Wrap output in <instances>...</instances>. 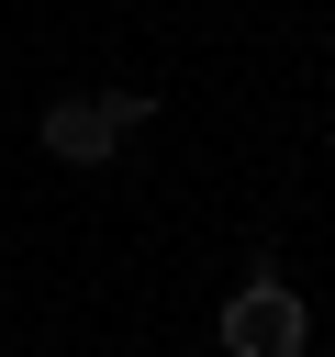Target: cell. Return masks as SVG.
<instances>
[{
	"label": "cell",
	"instance_id": "1",
	"mask_svg": "<svg viewBox=\"0 0 335 357\" xmlns=\"http://www.w3.org/2000/svg\"><path fill=\"white\" fill-rule=\"evenodd\" d=\"M145 112H156L145 89H78V100H56V112H45V156H67V167H100V156H112V145H123Z\"/></svg>",
	"mask_w": 335,
	"mask_h": 357
},
{
	"label": "cell",
	"instance_id": "2",
	"mask_svg": "<svg viewBox=\"0 0 335 357\" xmlns=\"http://www.w3.org/2000/svg\"><path fill=\"white\" fill-rule=\"evenodd\" d=\"M313 346V312L279 290V279H246L223 301V357H302Z\"/></svg>",
	"mask_w": 335,
	"mask_h": 357
}]
</instances>
